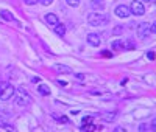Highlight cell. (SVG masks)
<instances>
[{
    "label": "cell",
    "instance_id": "7",
    "mask_svg": "<svg viewBox=\"0 0 156 132\" xmlns=\"http://www.w3.org/2000/svg\"><path fill=\"white\" fill-rule=\"evenodd\" d=\"M87 42L92 45V47H98L100 45V42H101V39H100V36L98 34H95V33H90V34H87Z\"/></svg>",
    "mask_w": 156,
    "mask_h": 132
},
{
    "label": "cell",
    "instance_id": "10",
    "mask_svg": "<svg viewBox=\"0 0 156 132\" xmlns=\"http://www.w3.org/2000/svg\"><path fill=\"white\" fill-rule=\"evenodd\" d=\"M90 6H92L94 9H103L105 8V2H103V0H92V2H90Z\"/></svg>",
    "mask_w": 156,
    "mask_h": 132
},
{
    "label": "cell",
    "instance_id": "11",
    "mask_svg": "<svg viewBox=\"0 0 156 132\" xmlns=\"http://www.w3.org/2000/svg\"><path fill=\"white\" fill-rule=\"evenodd\" d=\"M37 92L41 95H44V96H47V95H50V87L48 86H45V84H41L37 87Z\"/></svg>",
    "mask_w": 156,
    "mask_h": 132
},
{
    "label": "cell",
    "instance_id": "19",
    "mask_svg": "<svg viewBox=\"0 0 156 132\" xmlns=\"http://www.w3.org/2000/svg\"><path fill=\"white\" fill-rule=\"evenodd\" d=\"M123 30H125V26L119 25V26H115V28L112 30V34H120V33H123Z\"/></svg>",
    "mask_w": 156,
    "mask_h": 132
},
{
    "label": "cell",
    "instance_id": "33",
    "mask_svg": "<svg viewBox=\"0 0 156 132\" xmlns=\"http://www.w3.org/2000/svg\"><path fill=\"white\" fill-rule=\"evenodd\" d=\"M154 5H156V0H154Z\"/></svg>",
    "mask_w": 156,
    "mask_h": 132
},
{
    "label": "cell",
    "instance_id": "25",
    "mask_svg": "<svg viewBox=\"0 0 156 132\" xmlns=\"http://www.w3.org/2000/svg\"><path fill=\"white\" fill-rule=\"evenodd\" d=\"M150 28H151V33H156V22H153L150 25Z\"/></svg>",
    "mask_w": 156,
    "mask_h": 132
},
{
    "label": "cell",
    "instance_id": "30",
    "mask_svg": "<svg viewBox=\"0 0 156 132\" xmlns=\"http://www.w3.org/2000/svg\"><path fill=\"white\" fill-rule=\"evenodd\" d=\"M5 123H6V120H5L3 117H0V124H5Z\"/></svg>",
    "mask_w": 156,
    "mask_h": 132
},
{
    "label": "cell",
    "instance_id": "14",
    "mask_svg": "<svg viewBox=\"0 0 156 132\" xmlns=\"http://www.w3.org/2000/svg\"><path fill=\"white\" fill-rule=\"evenodd\" d=\"M111 48H112V50H122V48H123V41H122V39H119V41H114V42L111 44Z\"/></svg>",
    "mask_w": 156,
    "mask_h": 132
},
{
    "label": "cell",
    "instance_id": "27",
    "mask_svg": "<svg viewBox=\"0 0 156 132\" xmlns=\"http://www.w3.org/2000/svg\"><path fill=\"white\" fill-rule=\"evenodd\" d=\"M151 127H153V130L156 132V118H154V120L151 121Z\"/></svg>",
    "mask_w": 156,
    "mask_h": 132
},
{
    "label": "cell",
    "instance_id": "26",
    "mask_svg": "<svg viewBox=\"0 0 156 132\" xmlns=\"http://www.w3.org/2000/svg\"><path fill=\"white\" fill-rule=\"evenodd\" d=\"M147 58H148V59H154V53L148 51V53H147Z\"/></svg>",
    "mask_w": 156,
    "mask_h": 132
},
{
    "label": "cell",
    "instance_id": "8",
    "mask_svg": "<svg viewBox=\"0 0 156 132\" xmlns=\"http://www.w3.org/2000/svg\"><path fill=\"white\" fill-rule=\"evenodd\" d=\"M55 70L58 73H72V69L67 67V65H61V64H56L55 65Z\"/></svg>",
    "mask_w": 156,
    "mask_h": 132
},
{
    "label": "cell",
    "instance_id": "15",
    "mask_svg": "<svg viewBox=\"0 0 156 132\" xmlns=\"http://www.w3.org/2000/svg\"><path fill=\"white\" fill-rule=\"evenodd\" d=\"M122 50H134V42L129 41V39L123 41V48H122Z\"/></svg>",
    "mask_w": 156,
    "mask_h": 132
},
{
    "label": "cell",
    "instance_id": "31",
    "mask_svg": "<svg viewBox=\"0 0 156 132\" xmlns=\"http://www.w3.org/2000/svg\"><path fill=\"white\" fill-rule=\"evenodd\" d=\"M76 78H78V79H83V78H84V76H83V75H81V73H76Z\"/></svg>",
    "mask_w": 156,
    "mask_h": 132
},
{
    "label": "cell",
    "instance_id": "29",
    "mask_svg": "<svg viewBox=\"0 0 156 132\" xmlns=\"http://www.w3.org/2000/svg\"><path fill=\"white\" fill-rule=\"evenodd\" d=\"M103 56H106V58H109V56H111V53H109V51H103Z\"/></svg>",
    "mask_w": 156,
    "mask_h": 132
},
{
    "label": "cell",
    "instance_id": "22",
    "mask_svg": "<svg viewBox=\"0 0 156 132\" xmlns=\"http://www.w3.org/2000/svg\"><path fill=\"white\" fill-rule=\"evenodd\" d=\"M39 2H41V5H44V6H48V5L53 3V0H39Z\"/></svg>",
    "mask_w": 156,
    "mask_h": 132
},
{
    "label": "cell",
    "instance_id": "9",
    "mask_svg": "<svg viewBox=\"0 0 156 132\" xmlns=\"http://www.w3.org/2000/svg\"><path fill=\"white\" fill-rule=\"evenodd\" d=\"M45 22L48 23V25H58L59 22H58V17L55 16V14H47L45 16Z\"/></svg>",
    "mask_w": 156,
    "mask_h": 132
},
{
    "label": "cell",
    "instance_id": "6",
    "mask_svg": "<svg viewBox=\"0 0 156 132\" xmlns=\"http://www.w3.org/2000/svg\"><path fill=\"white\" fill-rule=\"evenodd\" d=\"M115 16L117 17H120V19H126L129 14H131V9H129L126 5H119V6H117L115 8Z\"/></svg>",
    "mask_w": 156,
    "mask_h": 132
},
{
    "label": "cell",
    "instance_id": "5",
    "mask_svg": "<svg viewBox=\"0 0 156 132\" xmlns=\"http://www.w3.org/2000/svg\"><path fill=\"white\" fill-rule=\"evenodd\" d=\"M129 9H131V14H134V16H142L145 12L144 3L139 2V0H134V2L131 3V6H129Z\"/></svg>",
    "mask_w": 156,
    "mask_h": 132
},
{
    "label": "cell",
    "instance_id": "12",
    "mask_svg": "<svg viewBox=\"0 0 156 132\" xmlns=\"http://www.w3.org/2000/svg\"><path fill=\"white\" fill-rule=\"evenodd\" d=\"M55 33H56L58 36H64V34H66V26L61 25V23L55 25Z\"/></svg>",
    "mask_w": 156,
    "mask_h": 132
},
{
    "label": "cell",
    "instance_id": "2",
    "mask_svg": "<svg viewBox=\"0 0 156 132\" xmlns=\"http://www.w3.org/2000/svg\"><path fill=\"white\" fill-rule=\"evenodd\" d=\"M14 93H16V89L12 87L9 83H0V100L6 101Z\"/></svg>",
    "mask_w": 156,
    "mask_h": 132
},
{
    "label": "cell",
    "instance_id": "3",
    "mask_svg": "<svg viewBox=\"0 0 156 132\" xmlns=\"http://www.w3.org/2000/svg\"><path fill=\"white\" fill-rule=\"evenodd\" d=\"M16 104L17 106H27V104H30V95L23 89H17L16 90Z\"/></svg>",
    "mask_w": 156,
    "mask_h": 132
},
{
    "label": "cell",
    "instance_id": "32",
    "mask_svg": "<svg viewBox=\"0 0 156 132\" xmlns=\"http://www.w3.org/2000/svg\"><path fill=\"white\" fill-rule=\"evenodd\" d=\"M139 2H147V3H150V2H153V0H139Z\"/></svg>",
    "mask_w": 156,
    "mask_h": 132
},
{
    "label": "cell",
    "instance_id": "24",
    "mask_svg": "<svg viewBox=\"0 0 156 132\" xmlns=\"http://www.w3.org/2000/svg\"><path fill=\"white\" fill-rule=\"evenodd\" d=\"M23 2L27 3V5H34V3L37 2V0H23Z\"/></svg>",
    "mask_w": 156,
    "mask_h": 132
},
{
    "label": "cell",
    "instance_id": "28",
    "mask_svg": "<svg viewBox=\"0 0 156 132\" xmlns=\"http://www.w3.org/2000/svg\"><path fill=\"white\" fill-rule=\"evenodd\" d=\"M58 84H59V86H67V83H66V81H62V79H59Z\"/></svg>",
    "mask_w": 156,
    "mask_h": 132
},
{
    "label": "cell",
    "instance_id": "13",
    "mask_svg": "<svg viewBox=\"0 0 156 132\" xmlns=\"http://www.w3.org/2000/svg\"><path fill=\"white\" fill-rule=\"evenodd\" d=\"M0 16H2V17H3L5 20H11V22L14 20V16H12V14H11L9 11H6V9H3V11H0Z\"/></svg>",
    "mask_w": 156,
    "mask_h": 132
},
{
    "label": "cell",
    "instance_id": "21",
    "mask_svg": "<svg viewBox=\"0 0 156 132\" xmlns=\"http://www.w3.org/2000/svg\"><path fill=\"white\" fill-rule=\"evenodd\" d=\"M69 6H78L80 5V0H66Z\"/></svg>",
    "mask_w": 156,
    "mask_h": 132
},
{
    "label": "cell",
    "instance_id": "16",
    "mask_svg": "<svg viewBox=\"0 0 156 132\" xmlns=\"http://www.w3.org/2000/svg\"><path fill=\"white\" fill-rule=\"evenodd\" d=\"M0 132H14V129H12L11 124L5 123V124H0Z\"/></svg>",
    "mask_w": 156,
    "mask_h": 132
},
{
    "label": "cell",
    "instance_id": "18",
    "mask_svg": "<svg viewBox=\"0 0 156 132\" xmlns=\"http://www.w3.org/2000/svg\"><path fill=\"white\" fill-rule=\"evenodd\" d=\"M81 130H83V132H94V130H95V126H94L92 123H90V124L83 126V127H81Z\"/></svg>",
    "mask_w": 156,
    "mask_h": 132
},
{
    "label": "cell",
    "instance_id": "1",
    "mask_svg": "<svg viewBox=\"0 0 156 132\" xmlns=\"http://www.w3.org/2000/svg\"><path fill=\"white\" fill-rule=\"evenodd\" d=\"M109 22V16L105 12H90L87 16V23L92 26H100V25H106Z\"/></svg>",
    "mask_w": 156,
    "mask_h": 132
},
{
    "label": "cell",
    "instance_id": "23",
    "mask_svg": "<svg viewBox=\"0 0 156 132\" xmlns=\"http://www.w3.org/2000/svg\"><path fill=\"white\" fill-rule=\"evenodd\" d=\"M112 132H126V130H125V127H122V126H117Z\"/></svg>",
    "mask_w": 156,
    "mask_h": 132
},
{
    "label": "cell",
    "instance_id": "17",
    "mask_svg": "<svg viewBox=\"0 0 156 132\" xmlns=\"http://www.w3.org/2000/svg\"><path fill=\"white\" fill-rule=\"evenodd\" d=\"M115 117H117L115 112H109V113H106V115H103V120H105V121H112Z\"/></svg>",
    "mask_w": 156,
    "mask_h": 132
},
{
    "label": "cell",
    "instance_id": "4",
    "mask_svg": "<svg viewBox=\"0 0 156 132\" xmlns=\"http://www.w3.org/2000/svg\"><path fill=\"white\" fill-rule=\"evenodd\" d=\"M150 33H151V28H150V23H139V26H137V36L140 37V39H147L148 36H150Z\"/></svg>",
    "mask_w": 156,
    "mask_h": 132
},
{
    "label": "cell",
    "instance_id": "20",
    "mask_svg": "<svg viewBox=\"0 0 156 132\" xmlns=\"http://www.w3.org/2000/svg\"><path fill=\"white\" fill-rule=\"evenodd\" d=\"M92 120H94L92 117H84L83 120H81V124H83V126H86V124H90V123H92Z\"/></svg>",
    "mask_w": 156,
    "mask_h": 132
}]
</instances>
